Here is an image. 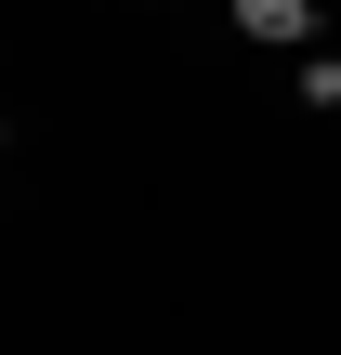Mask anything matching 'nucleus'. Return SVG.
Segmentation results:
<instances>
[{
    "label": "nucleus",
    "mask_w": 341,
    "mask_h": 355,
    "mask_svg": "<svg viewBox=\"0 0 341 355\" xmlns=\"http://www.w3.org/2000/svg\"><path fill=\"white\" fill-rule=\"evenodd\" d=\"M237 40H276L289 53V40H315V0H237Z\"/></svg>",
    "instance_id": "obj_1"
},
{
    "label": "nucleus",
    "mask_w": 341,
    "mask_h": 355,
    "mask_svg": "<svg viewBox=\"0 0 341 355\" xmlns=\"http://www.w3.org/2000/svg\"><path fill=\"white\" fill-rule=\"evenodd\" d=\"M0 145H13V105H0Z\"/></svg>",
    "instance_id": "obj_2"
}]
</instances>
